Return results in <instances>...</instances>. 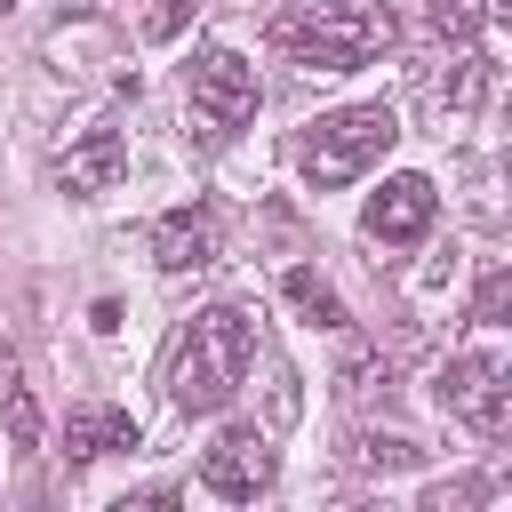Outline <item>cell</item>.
<instances>
[{
	"label": "cell",
	"instance_id": "cell-15",
	"mask_svg": "<svg viewBox=\"0 0 512 512\" xmlns=\"http://www.w3.org/2000/svg\"><path fill=\"white\" fill-rule=\"evenodd\" d=\"M504 312H512V272L496 264V272L480 280V296H472V320H480V328H504Z\"/></svg>",
	"mask_w": 512,
	"mask_h": 512
},
{
	"label": "cell",
	"instance_id": "cell-9",
	"mask_svg": "<svg viewBox=\"0 0 512 512\" xmlns=\"http://www.w3.org/2000/svg\"><path fill=\"white\" fill-rule=\"evenodd\" d=\"M56 176H64V192H112V184L128 176V136H120V128H88V136L56 160Z\"/></svg>",
	"mask_w": 512,
	"mask_h": 512
},
{
	"label": "cell",
	"instance_id": "cell-19",
	"mask_svg": "<svg viewBox=\"0 0 512 512\" xmlns=\"http://www.w3.org/2000/svg\"><path fill=\"white\" fill-rule=\"evenodd\" d=\"M0 8H16V0H0Z\"/></svg>",
	"mask_w": 512,
	"mask_h": 512
},
{
	"label": "cell",
	"instance_id": "cell-2",
	"mask_svg": "<svg viewBox=\"0 0 512 512\" xmlns=\"http://www.w3.org/2000/svg\"><path fill=\"white\" fill-rule=\"evenodd\" d=\"M392 32L400 24L376 0H304V8H280L272 16V48L296 56V64H312V72H352V64L384 56Z\"/></svg>",
	"mask_w": 512,
	"mask_h": 512
},
{
	"label": "cell",
	"instance_id": "cell-12",
	"mask_svg": "<svg viewBox=\"0 0 512 512\" xmlns=\"http://www.w3.org/2000/svg\"><path fill=\"white\" fill-rule=\"evenodd\" d=\"M280 296L312 320V328H344V304H336V288L312 272V264H296V272H280Z\"/></svg>",
	"mask_w": 512,
	"mask_h": 512
},
{
	"label": "cell",
	"instance_id": "cell-14",
	"mask_svg": "<svg viewBox=\"0 0 512 512\" xmlns=\"http://www.w3.org/2000/svg\"><path fill=\"white\" fill-rule=\"evenodd\" d=\"M8 448H40V400H32V384H8Z\"/></svg>",
	"mask_w": 512,
	"mask_h": 512
},
{
	"label": "cell",
	"instance_id": "cell-4",
	"mask_svg": "<svg viewBox=\"0 0 512 512\" xmlns=\"http://www.w3.org/2000/svg\"><path fill=\"white\" fill-rule=\"evenodd\" d=\"M440 408L464 416L480 440H504L512 432V368L496 352H456L448 376H440Z\"/></svg>",
	"mask_w": 512,
	"mask_h": 512
},
{
	"label": "cell",
	"instance_id": "cell-16",
	"mask_svg": "<svg viewBox=\"0 0 512 512\" xmlns=\"http://www.w3.org/2000/svg\"><path fill=\"white\" fill-rule=\"evenodd\" d=\"M360 464H376V472H408V464H416V440H392V432H376V440L360 448Z\"/></svg>",
	"mask_w": 512,
	"mask_h": 512
},
{
	"label": "cell",
	"instance_id": "cell-11",
	"mask_svg": "<svg viewBox=\"0 0 512 512\" xmlns=\"http://www.w3.org/2000/svg\"><path fill=\"white\" fill-rule=\"evenodd\" d=\"M488 72H496V64H488V56L464 40V48L448 56V72H432V88H424V96H432L440 112H472V104L488 96Z\"/></svg>",
	"mask_w": 512,
	"mask_h": 512
},
{
	"label": "cell",
	"instance_id": "cell-18",
	"mask_svg": "<svg viewBox=\"0 0 512 512\" xmlns=\"http://www.w3.org/2000/svg\"><path fill=\"white\" fill-rule=\"evenodd\" d=\"M472 496H480V480H456V488H432L424 512H456V504H472Z\"/></svg>",
	"mask_w": 512,
	"mask_h": 512
},
{
	"label": "cell",
	"instance_id": "cell-13",
	"mask_svg": "<svg viewBox=\"0 0 512 512\" xmlns=\"http://www.w3.org/2000/svg\"><path fill=\"white\" fill-rule=\"evenodd\" d=\"M480 24H488V8H480V0H432V32H440V40H456V48H464Z\"/></svg>",
	"mask_w": 512,
	"mask_h": 512
},
{
	"label": "cell",
	"instance_id": "cell-6",
	"mask_svg": "<svg viewBox=\"0 0 512 512\" xmlns=\"http://www.w3.org/2000/svg\"><path fill=\"white\" fill-rule=\"evenodd\" d=\"M272 464H280V456H272V440H264L256 424H232V432L200 456V480H208L216 496H232V504H240V496H264V488H272Z\"/></svg>",
	"mask_w": 512,
	"mask_h": 512
},
{
	"label": "cell",
	"instance_id": "cell-1",
	"mask_svg": "<svg viewBox=\"0 0 512 512\" xmlns=\"http://www.w3.org/2000/svg\"><path fill=\"white\" fill-rule=\"evenodd\" d=\"M248 368H256V320H248L240 304H208V312L184 328V344H176L168 400H176L184 416H216V408L240 392Z\"/></svg>",
	"mask_w": 512,
	"mask_h": 512
},
{
	"label": "cell",
	"instance_id": "cell-5",
	"mask_svg": "<svg viewBox=\"0 0 512 512\" xmlns=\"http://www.w3.org/2000/svg\"><path fill=\"white\" fill-rule=\"evenodd\" d=\"M184 96L208 128H240V120H256V64L240 48H200L184 64Z\"/></svg>",
	"mask_w": 512,
	"mask_h": 512
},
{
	"label": "cell",
	"instance_id": "cell-8",
	"mask_svg": "<svg viewBox=\"0 0 512 512\" xmlns=\"http://www.w3.org/2000/svg\"><path fill=\"white\" fill-rule=\"evenodd\" d=\"M152 264H160V272H200V264H216V216H208V208H168V216L152 224Z\"/></svg>",
	"mask_w": 512,
	"mask_h": 512
},
{
	"label": "cell",
	"instance_id": "cell-17",
	"mask_svg": "<svg viewBox=\"0 0 512 512\" xmlns=\"http://www.w3.org/2000/svg\"><path fill=\"white\" fill-rule=\"evenodd\" d=\"M184 16H192V0H160V8H152V40H176Z\"/></svg>",
	"mask_w": 512,
	"mask_h": 512
},
{
	"label": "cell",
	"instance_id": "cell-10",
	"mask_svg": "<svg viewBox=\"0 0 512 512\" xmlns=\"http://www.w3.org/2000/svg\"><path fill=\"white\" fill-rule=\"evenodd\" d=\"M64 448H72V456L136 448V416H128V408H72V416H64Z\"/></svg>",
	"mask_w": 512,
	"mask_h": 512
},
{
	"label": "cell",
	"instance_id": "cell-3",
	"mask_svg": "<svg viewBox=\"0 0 512 512\" xmlns=\"http://www.w3.org/2000/svg\"><path fill=\"white\" fill-rule=\"evenodd\" d=\"M392 144H400V112L376 96V104H344V112L312 120L304 144H296V168H304L312 192H336V184H352L360 168H376Z\"/></svg>",
	"mask_w": 512,
	"mask_h": 512
},
{
	"label": "cell",
	"instance_id": "cell-7",
	"mask_svg": "<svg viewBox=\"0 0 512 512\" xmlns=\"http://www.w3.org/2000/svg\"><path fill=\"white\" fill-rule=\"evenodd\" d=\"M432 208H440V192H432V176H384V192H368V240H384V248H408V240H424L432 232Z\"/></svg>",
	"mask_w": 512,
	"mask_h": 512
}]
</instances>
